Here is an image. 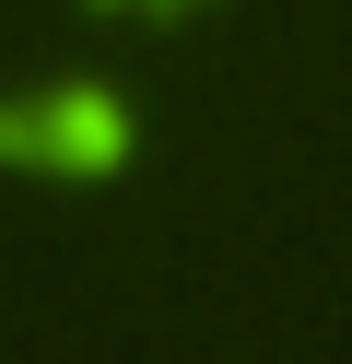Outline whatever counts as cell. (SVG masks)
Returning a JSON list of instances; mask_svg holds the SVG:
<instances>
[{"instance_id": "1", "label": "cell", "mask_w": 352, "mask_h": 364, "mask_svg": "<svg viewBox=\"0 0 352 364\" xmlns=\"http://www.w3.org/2000/svg\"><path fill=\"white\" fill-rule=\"evenodd\" d=\"M129 153V106L117 95H23L0 106V165H59V176H94Z\"/></svg>"}, {"instance_id": "2", "label": "cell", "mask_w": 352, "mask_h": 364, "mask_svg": "<svg viewBox=\"0 0 352 364\" xmlns=\"http://www.w3.org/2000/svg\"><path fill=\"white\" fill-rule=\"evenodd\" d=\"M94 12H164V0H94Z\"/></svg>"}]
</instances>
